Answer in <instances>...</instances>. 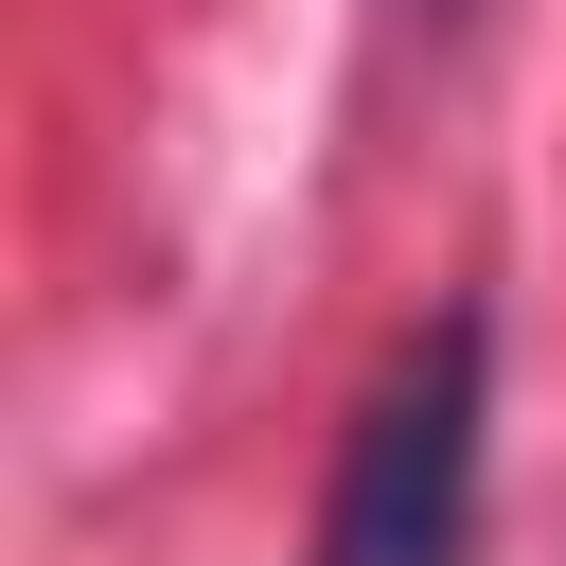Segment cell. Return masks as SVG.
Returning <instances> with one entry per match:
<instances>
[{
  "instance_id": "cell-1",
  "label": "cell",
  "mask_w": 566,
  "mask_h": 566,
  "mask_svg": "<svg viewBox=\"0 0 566 566\" xmlns=\"http://www.w3.org/2000/svg\"><path fill=\"white\" fill-rule=\"evenodd\" d=\"M478 371H495L478 318H442V336L389 354V389H371L354 442H336L318 566H460V548H478Z\"/></svg>"
}]
</instances>
